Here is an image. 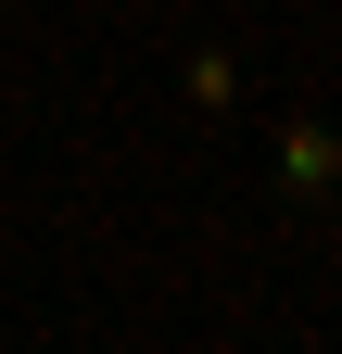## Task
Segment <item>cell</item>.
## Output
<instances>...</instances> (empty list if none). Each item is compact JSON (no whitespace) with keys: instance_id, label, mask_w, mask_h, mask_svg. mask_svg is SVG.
<instances>
[{"instance_id":"obj_1","label":"cell","mask_w":342,"mask_h":354,"mask_svg":"<svg viewBox=\"0 0 342 354\" xmlns=\"http://www.w3.org/2000/svg\"><path fill=\"white\" fill-rule=\"evenodd\" d=\"M267 203L279 215H330L342 203V114H279V140H267Z\"/></svg>"},{"instance_id":"obj_2","label":"cell","mask_w":342,"mask_h":354,"mask_svg":"<svg viewBox=\"0 0 342 354\" xmlns=\"http://www.w3.org/2000/svg\"><path fill=\"white\" fill-rule=\"evenodd\" d=\"M178 102H190L203 127L241 114V51H228V38H190V51H178Z\"/></svg>"}]
</instances>
